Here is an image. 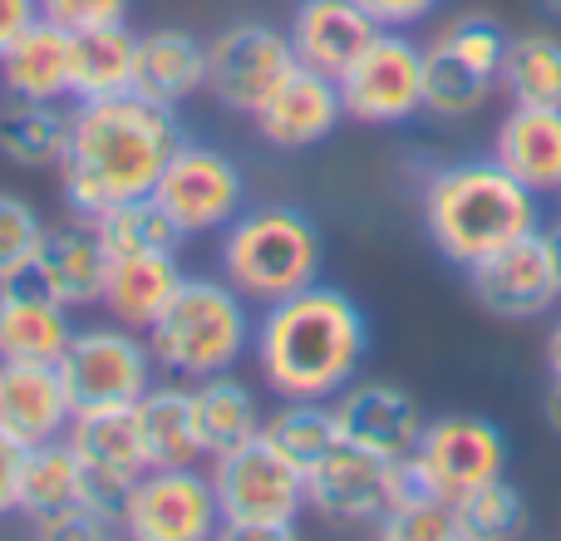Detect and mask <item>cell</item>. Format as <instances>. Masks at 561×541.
Returning <instances> with one entry per match:
<instances>
[{
	"label": "cell",
	"instance_id": "7",
	"mask_svg": "<svg viewBox=\"0 0 561 541\" xmlns=\"http://www.w3.org/2000/svg\"><path fill=\"white\" fill-rule=\"evenodd\" d=\"M20 517L45 541H99L118 532V497L89 483L69 438H49V444L25 448Z\"/></svg>",
	"mask_w": 561,
	"mask_h": 541
},
{
	"label": "cell",
	"instance_id": "30",
	"mask_svg": "<svg viewBox=\"0 0 561 541\" xmlns=\"http://www.w3.org/2000/svg\"><path fill=\"white\" fill-rule=\"evenodd\" d=\"M134 55H138V35L128 25H104L75 35L69 39V99L89 104V99L134 94Z\"/></svg>",
	"mask_w": 561,
	"mask_h": 541
},
{
	"label": "cell",
	"instance_id": "13",
	"mask_svg": "<svg viewBox=\"0 0 561 541\" xmlns=\"http://www.w3.org/2000/svg\"><path fill=\"white\" fill-rule=\"evenodd\" d=\"M507 434L483 414H444L428 418L419 448L409 453L414 477L428 493L448 497V503H463L473 487L493 483L507 473Z\"/></svg>",
	"mask_w": 561,
	"mask_h": 541
},
{
	"label": "cell",
	"instance_id": "9",
	"mask_svg": "<svg viewBox=\"0 0 561 541\" xmlns=\"http://www.w3.org/2000/svg\"><path fill=\"white\" fill-rule=\"evenodd\" d=\"M409 458H379L355 444H335L306 468V513L330 527H375L399 497L419 493Z\"/></svg>",
	"mask_w": 561,
	"mask_h": 541
},
{
	"label": "cell",
	"instance_id": "17",
	"mask_svg": "<svg viewBox=\"0 0 561 541\" xmlns=\"http://www.w3.org/2000/svg\"><path fill=\"white\" fill-rule=\"evenodd\" d=\"M256 138L280 148V153H300V148H316L345 124V99L340 84L320 69L290 65L286 79L262 99V108L252 114Z\"/></svg>",
	"mask_w": 561,
	"mask_h": 541
},
{
	"label": "cell",
	"instance_id": "3",
	"mask_svg": "<svg viewBox=\"0 0 561 541\" xmlns=\"http://www.w3.org/2000/svg\"><path fill=\"white\" fill-rule=\"evenodd\" d=\"M419 212H424V232L434 252L458 270L542 232V197L517 183L493 153L434 168Z\"/></svg>",
	"mask_w": 561,
	"mask_h": 541
},
{
	"label": "cell",
	"instance_id": "38",
	"mask_svg": "<svg viewBox=\"0 0 561 541\" xmlns=\"http://www.w3.org/2000/svg\"><path fill=\"white\" fill-rule=\"evenodd\" d=\"M134 0H39V15L49 25L84 35V30H104V25H124Z\"/></svg>",
	"mask_w": 561,
	"mask_h": 541
},
{
	"label": "cell",
	"instance_id": "5",
	"mask_svg": "<svg viewBox=\"0 0 561 541\" xmlns=\"http://www.w3.org/2000/svg\"><path fill=\"white\" fill-rule=\"evenodd\" d=\"M252 300L227 286L222 276H183V286L173 290L163 315L144 330L153 365L163 375L187 379V384L237 369L252 355Z\"/></svg>",
	"mask_w": 561,
	"mask_h": 541
},
{
	"label": "cell",
	"instance_id": "18",
	"mask_svg": "<svg viewBox=\"0 0 561 541\" xmlns=\"http://www.w3.org/2000/svg\"><path fill=\"white\" fill-rule=\"evenodd\" d=\"M330 404H335L340 444H355L379 458H409L428 424L419 399L409 389L389 384V379H355Z\"/></svg>",
	"mask_w": 561,
	"mask_h": 541
},
{
	"label": "cell",
	"instance_id": "4",
	"mask_svg": "<svg viewBox=\"0 0 561 541\" xmlns=\"http://www.w3.org/2000/svg\"><path fill=\"white\" fill-rule=\"evenodd\" d=\"M217 242V276L242 290L252 306H272L296 290L316 286L325 270V237L316 217L290 203L242 207L222 227Z\"/></svg>",
	"mask_w": 561,
	"mask_h": 541
},
{
	"label": "cell",
	"instance_id": "11",
	"mask_svg": "<svg viewBox=\"0 0 561 541\" xmlns=\"http://www.w3.org/2000/svg\"><path fill=\"white\" fill-rule=\"evenodd\" d=\"M335 84L350 124L404 128L424 114V45H414L409 30H379Z\"/></svg>",
	"mask_w": 561,
	"mask_h": 541
},
{
	"label": "cell",
	"instance_id": "12",
	"mask_svg": "<svg viewBox=\"0 0 561 541\" xmlns=\"http://www.w3.org/2000/svg\"><path fill=\"white\" fill-rule=\"evenodd\" d=\"M153 203L173 217L183 237H213L247 207V177L232 153L183 138L158 173Z\"/></svg>",
	"mask_w": 561,
	"mask_h": 541
},
{
	"label": "cell",
	"instance_id": "24",
	"mask_svg": "<svg viewBox=\"0 0 561 541\" xmlns=\"http://www.w3.org/2000/svg\"><path fill=\"white\" fill-rule=\"evenodd\" d=\"M493 158L533 187L537 197L561 193V108H537V104H513L493 134Z\"/></svg>",
	"mask_w": 561,
	"mask_h": 541
},
{
	"label": "cell",
	"instance_id": "10",
	"mask_svg": "<svg viewBox=\"0 0 561 541\" xmlns=\"http://www.w3.org/2000/svg\"><path fill=\"white\" fill-rule=\"evenodd\" d=\"M59 379H65L69 404L79 408H114V404H138L153 389V349L138 330L124 325H84L75 330L69 349L59 355Z\"/></svg>",
	"mask_w": 561,
	"mask_h": 541
},
{
	"label": "cell",
	"instance_id": "42",
	"mask_svg": "<svg viewBox=\"0 0 561 541\" xmlns=\"http://www.w3.org/2000/svg\"><path fill=\"white\" fill-rule=\"evenodd\" d=\"M542 252H547V266H552L557 290H561V222H542Z\"/></svg>",
	"mask_w": 561,
	"mask_h": 541
},
{
	"label": "cell",
	"instance_id": "28",
	"mask_svg": "<svg viewBox=\"0 0 561 541\" xmlns=\"http://www.w3.org/2000/svg\"><path fill=\"white\" fill-rule=\"evenodd\" d=\"M69 148V108L5 99L0 104V158L20 173H59Z\"/></svg>",
	"mask_w": 561,
	"mask_h": 541
},
{
	"label": "cell",
	"instance_id": "25",
	"mask_svg": "<svg viewBox=\"0 0 561 541\" xmlns=\"http://www.w3.org/2000/svg\"><path fill=\"white\" fill-rule=\"evenodd\" d=\"M134 94L163 108H183L193 94H207V39L187 30H148L134 55Z\"/></svg>",
	"mask_w": 561,
	"mask_h": 541
},
{
	"label": "cell",
	"instance_id": "47",
	"mask_svg": "<svg viewBox=\"0 0 561 541\" xmlns=\"http://www.w3.org/2000/svg\"><path fill=\"white\" fill-rule=\"evenodd\" d=\"M557 197H561V193H557Z\"/></svg>",
	"mask_w": 561,
	"mask_h": 541
},
{
	"label": "cell",
	"instance_id": "37",
	"mask_svg": "<svg viewBox=\"0 0 561 541\" xmlns=\"http://www.w3.org/2000/svg\"><path fill=\"white\" fill-rule=\"evenodd\" d=\"M39 242H45V222L35 203H25L20 193H0V286L25 280L35 270Z\"/></svg>",
	"mask_w": 561,
	"mask_h": 541
},
{
	"label": "cell",
	"instance_id": "20",
	"mask_svg": "<svg viewBox=\"0 0 561 541\" xmlns=\"http://www.w3.org/2000/svg\"><path fill=\"white\" fill-rule=\"evenodd\" d=\"M75 404L65 394V379L55 365L35 359H0V428L15 444L35 448L69 434Z\"/></svg>",
	"mask_w": 561,
	"mask_h": 541
},
{
	"label": "cell",
	"instance_id": "2",
	"mask_svg": "<svg viewBox=\"0 0 561 541\" xmlns=\"http://www.w3.org/2000/svg\"><path fill=\"white\" fill-rule=\"evenodd\" d=\"M252 359L276 399H335L369 359V315L350 290L316 280L262 306Z\"/></svg>",
	"mask_w": 561,
	"mask_h": 541
},
{
	"label": "cell",
	"instance_id": "8",
	"mask_svg": "<svg viewBox=\"0 0 561 541\" xmlns=\"http://www.w3.org/2000/svg\"><path fill=\"white\" fill-rule=\"evenodd\" d=\"M507 49V30L488 15H463L424 45V114L444 124H463L497 89V65Z\"/></svg>",
	"mask_w": 561,
	"mask_h": 541
},
{
	"label": "cell",
	"instance_id": "33",
	"mask_svg": "<svg viewBox=\"0 0 561 541\" xmlns=\"http://www.w3.org/2000/svg\"><path fill=\"white\" fill-rule=\"evenodd\" d=\"M89 222H94V232H99V242H104L108 256H148V252H173L178 256L183 242H187V237L178 232L173 217L153 203V193L104 207V212L89 217Z\"/></svg>",
	"mask_w": 561,
	"mask_h": 541
},
{
	"label": "cell",
	"instance_id": "29",
	"mask_svg": "<svg viewBox=\"0 0 561 541\" xmlns=\"http://www.w3.org/2000/svg\"><path fill=\"white\" fill-rule=\"evenodd\" d=\"M138 428H144L148 468H193L203 463V434H197V404L193 389L183 384H153L138 399Z\"/></svg>",
	"mask_w": 561,
	"mask_h": 541
},
{
	"label": "cell",
	"instance_id": "27",
	"mask_svg": "<svg viewBox=\"0 0 561 541\" xmlns=\"http://www.w3.org/2000/svg\"><path fill=\"white\" fill-rule=\"evenodd\" d=\"M69 30L49 25L45 15L0 55V89L5 99H35V104H65L69 99Z\"/></svg>",
	"mask_w": 561,
	"mask_h": 541
},
{
	"label": "cell",
	"instance_id": "32",
	"mask_svg": "<svg viewBox=\"0 0 561 541\" xmlns=\"http://www.w3.org/2000/svg\"><path fill=\"white\" fill-rule=\"evenodd\" d=\"M497 89L507 94V104L561 108V35H552V30L507 35L503 65H497Z\"/></svg>",
	"mask_w": 561,
	"mask_h": 541
},
{
	"label": "cell",
	"instance_id": "36",
	"mask_svg": "<svg viewBox=\"0 0 561 541\" xmlns=\"http://www.w3.org/2000/svg\"><path fill=\"white\" fill-rule=\"evenodd\" d=\"M458 522H463V541H507V537H523L527 503L503 473V477H493V483L473 487V493L458 503Z\"/></svg>",
	"mask_w": 561,
	"mask_h": 541
},
{
	"label": "cell",
	"instance_id": "39",
	"mask_svg": "<svg viewBox=\"0 0 561 541\" xmlns=\"http://www.w3.org/2000/svg\"><path fill=\"white\" fill-rule=\"evenodd\" d=\"M379 30H414L424 20H434L438 0H355Z\"/></svg>",
	"mask_w": 561,
	"mask_h": 541
},
{
	"label": "cell",
	"instance_id": "19",
	"mask_svg": "<svg viewBox=\"0 0 561 541\" xmlns=\"http://www.w3.org/2000/svg\"><path fill=\"white\" fill-rule=\"evenodd\" d=\"M69 448L79 453L89 483L99 493L118 497L148 473V453H144V428H138V408L134 404H114V408H79L69 418Z\"/></svg>",
	"mask_w": 561,
	"mask_h": 541
},
{
	"label": "cell",
	"instance_id": "46",
	"mask_svg": "<svg viewBox=\"0 0 561 541\" xmlns=\"http://www.w3.org/2000/svg\"><path fill=\"white\" fill-rule=\"evenodd\" d=\"M0 94H5V89H0Z\"/></svg>",
	"mask_w": 561,
	"mask_h": 541
},
{
	"label": "cell",
	"instance_id": "14",
	"mask_svg": "<svg viewBox=\"0 0 561 541\" xmlns=\"http://www.w3.org/2000/svg\"><path fill=\"white\" fill-rule=\"evenodd\" d=\"M118 532L134 541H207L222 532L203 468H148L118 503Z\"/></svg>",
	"mask_w": 561,
	"mask_h": 541
},
{
	"label": "cell",
	"instance_id": "44",
	"mask_svg": "<svg viewBox=\"0 0 561 541\" xmlns=\"http://www.w3.org/2000/svg\"><path fill=\"white\" fill-rule=\"evenodd\" d=\"M542 418H547L552 434H561V384L557 379H552V389H547V399H542Z\"/></svg>",
	"mask_w": 561,
	"mask_h": 541
},
{
	"label": "cell",
	"instance_id": "35",
	"mask_svg": "<svg viewBox=\"0 0 561 541\" xmlns=\"http://www.w3.org/2000/svg\"><path fill=\"white\" fill-rule=\"evenodd\" d=\"M375 537L379 541H463L458 503H448V497L419 487V493L399 497V503L389 507L385 517H379Z\"/></svg>",
	"mask_w": 561,
	"mask_h": 541
},
{
	"label": "cell",
	"instance_id": "43",
	"mask_svg": "<svg viewBox=\"0 0 561 541\" xmlns=\"http://www.w3.org/2000/svg\"><path fill=\"white\" fill-rule=\"evenodd\" d=\"M547 375L561 384V320H552V330H547Z\"/></svg>",
	"mask_w": 561,
	"mask_h": 541
},
{
	"label": "cell",
	"instance_id": "41",
	"mask_svg": "<svg viewBox=\"0 0 561 541\" xmlns=\"http://www.w3.org/2000/svg\"><path fill=\"white\" fill-rule=\"evenodd\" d=\"M39 20V0H0V55Z\"/></svg>",
	"mask_w": 561,
	"mask_h": 541
},
{
	"label": "cell",
	"instance_id": "6",
	"mask_svg": "<svg viewBox=\"0 0 561 541\" xmlns=\"http://www.w3.org/2000/svg\"><path fill=\"white\" fill-rule=\"evenodd\" d=\"M213 493L222 537L237 541H290L306 517V473L276 453L262 434L232 453L213 458Z\"/></svg>",
	"mask_w": 561,
	"mask_h": 541
},
{
	"label": "cell",
	"instance_id": "15",
	"mask_svg": "<svg viewBox=\"0 0 561 541\" xmlns=\"http://www.w3.org/2000/svg\"><path fill=\"white\" fill-rule=\"evenodd\" d=\"M290 65H296V49L286 30L266 20H237L207 39V94L227 114L252 118Z\"/></svg>",
	"mask_w": 561,
	"mask_h": 541
},
{
	"label": "cell",
	"instance_id": "22",
	"mask_svg": "<svg viewBox=\"0 0 561 541\" xmlns=\"http://www.w3.org/2000/svg\"><path fill=\"white\" fill-rule=\"evenodd\" d=\"M286 35H290V49H296V65L340 79L365 55V45L379 35V25L355 0H300Z\"/></svg>",
	"mask_w": 561,
	"mask_h": 541
},
{
	"label": "cell",
	"instance_id": "21",
	"mask_svg": "<svg viewBox=\"0 0 561 541\" xmlns=\"http://www.w3.org/2000/svg\"><path fill=\"white\" fill-rule=\"evenodd\" d=\"M104 276H108V252L89 217H75L65 227H45L35 270H30V280L45 296H55L69 310H89L104 296Z\"/></svg>",
	"mask_w": 561,
	"mask_h": 541
},
{
	"label": "cell",
	"instance_id": "45",
	"mask_svg": "<svg viewBox=\"0 0 561 541\" xmlns=\"http://www.w3.org/2000/svg\"><path fill=\"white\" fill-rule=\"evenodd\" d=\"M542 10H547V15L557 20V15H561V0H542Z\"/></svg>",
	"mask_w": 561,
	"mask_h": 541
},
{
	"label": "cell",
	"instance_id": "40",
	"mask_svg": "<svg viewBox=\"0 0 561 541\" xmlns=\"http://www.w3.org/2000/svg\"><path fill=\"white\" fill-rule=\"evenodd\" d=\"M20 463H25V444L0 428V517L20 513Z\"/></svg>",
	"mask_w": 561,
	"mask_h": 541
},
{
	"label": "cell",
	"instance_id": "23",
	"mask_svg": "<svg viewBox=\"0 0 561 541\" xmlns=\"http://www.w3.org/2000/svg\"><path fill=\"white\" fill-rule=\"evenodd\" d=\"M69 339H75V310L69 306L45 296L30 276L0 286V359L59 365Z\"/></svg>",
	"mask_w": 561,
	"mask_h": 541
},
{
	"label": "cell",
	"instance_id": "34",
	"mask_svg": "<svg viewBox=\"0 0 561 541\" xmlns=\"http://www.w3.org/2000/svg\"><path fill=\"white\" fill-rule=\"evenodd\" d=\"M262 438L306 473V468H316L340 444L335 404L330 399H280L276 414H266Z\"/></svg>",
	"mask_w": 561,
	"mask_h": 541
},
{
	"label": "cell",
	"instance_id": "31",
	"mask_svg": "<svg viewBox=\"0 0 561 541\" xmlns=\"http://www.w3.org/2000/svg\"><path fill=\"white\" fill-rule=\"evenodd\" d=\"M193 404H197V434H203V453H232V448L252 444L262 434L266 414L256 404V394L242 384V379L227 369V375L197 379L193 384Z\"/></svg>",
	"mask_w": 561,
	"mask_h": 541
},
{
	"label": "cell",
	"instance_id": "26",
	"mask_svg": "<svg viewBox=\"0 0 561 541\" xmlns=\"http://www.w3.org/2000/svg\"><path fill=\"white\" fill-rule=\"evenodd\" d=\"M187 270L178 266L173 252H148V256H108V276H104V296L99 306L108 310V320L124 330L144 335L163 306L173 300V290L183 286Z\"/></svg>",
	"mask_w": 561,
	"mask_h": 541
},
{
	"label": "cell",
	"instance_id": "1",
	"mask_svg": "<svg viewBox=\"0 0 561 541\" xmlns=\"http://www.w3.org/2000/svg\"><path fill=\"white\" fill-rule=\"evenodd\" d=\"M178 143H183L178 108H163L144 94L75 104L69 148L59 163V197L69 217H99L114 203L148 197Z\"/></svg>",
	"mask_w": 561,
	"mask_h": 541
},
{
	"label": "cell",
	"instance_id": "16",
	"mask_svg": "<svg viewBox=\"0 0 561 541\" xmlns=\"http://www.w3.org/2000/svg\"><path fill=\"white\" fill-rule=\"evenodd\" d=\"M468 290H473L478 310H488L493 320H507V325H527V320H542L561 306L557 276L547 266L542 252V232L523 237V242L503 246L497 256L468 266Z\"/></svg>",
	"mask_w": 561,
	"mask_h": 541
}]
</instances>
